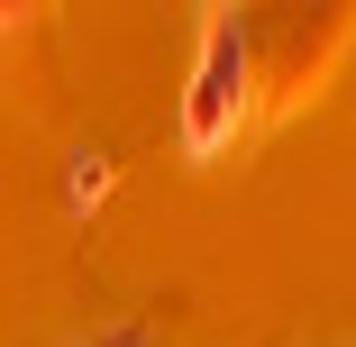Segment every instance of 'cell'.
Instances as JSON below:
<instances>
[{"label": "cell", "mask_w": 356, "mask_h": 347, "mask_svg": "<svg viewBox=\"0 0 356 347\" xmlns=\"http://www.w3.org/2000/svg\"><path fill=\"white\" fill-rule=\"evenodd\" d=\"M247 119V28L238 10H210L201 28V64H192V101H183V147L192 156H220Z\"/></svg>", "instance_id": "obj_1"}, {"label": "cell", "mask_w": 356, "mask_h": 347, "mask_svg": "<svg viewBox=\"0 0 356 347\" xmlns=\"http://www.w3.org/2000/svg\"><path fill=\"white\" fill-rule=\"evenodd\" d=\"M101 192H110V156H92V147H83V156H74V174H64V201H74V211H92Z\"/></svg>", "instance_id": "obj_2"}]
</instances>
